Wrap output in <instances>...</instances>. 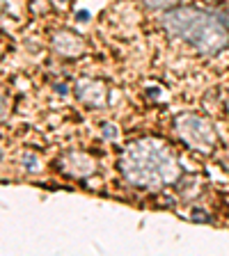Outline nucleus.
I'll return each mask as SVG.
<instances>
[{
	"label": "nucleus",
	"mask_w": 229,
	"mask_h": 256,
	"mask_svg": "<svg viewBox=\"0 0 229 256\" xmlns=\"http://www.w3.org/2000/svg\"><path fill=\"white\" fill-rule=\"evenodd\" d=\"M224 23L229 26V7H227V12H224Z\"/></svg>",
	"instance_id": "obj_14"
},
{
	"label": "nucleus",
	"mask_w": 229,
	"mask_h": 256,
	"mask_svg": "<svg viewBox=\"0 0 229 256\" xmlns=\"http://www.w3.org/2000/svg\"><path fill=\"white\" fill-rule=\"evenodd\" d=\"M55 92H58V94H69V87L62 85V82H58V85H55Z\"/></svg>",
	"instance_id": "obj_13"
},
{
	"label": "nucleus",
	"mask_w": 229,
	"mask_h": 256,
	"mask_svg": "<svg viewBox=\"0 0 229 256\" xmlns=\"http://www.w3.org/2000/svg\"><path fill=\"white\" fill-rule=\"evenodd\" d=\"M101 138H103V140H115V138H119V128L115 126V124H103V126H101Z\"/></svg>",
	"instance_id": "obj_11"
},
{
	"label": "nucleus",
	"mask_w": 229,
	"mask_h": 256,
	"mask_svg": "<svg viewBox=\"0 0 229 256\" xmlns=\"http://www.w3.org/2000/svg\"><path fill=\"white\" fill-rule=\"evenodd\" d=\"M76 21H78V23H87V21H90V12H78V14H76Z\"/></svg>",
	"instance_id": "obj_12"
},
{
	"label": "nucleus",
	"mask_w": 229,
	"mask_h": 256,
	"mask_svg": "<svg viewBox=\"0 0 229 256\" xmlns=\"http://www.w3.org/2000/svg\"><path fill=\"white\" fill-rule=\"evenodd\" d=\"M62 2H69V0H62Z\"/></svg>",
	"instance_id": "obj_16"
},
{
	"label": "nucleus",
	"mask_w": 229,
	"mask_h": 256,
	"mask_svg": "<svg viewBox=\"0 0 229 256\" xmlns=\"http://www.w3.org/2000/svg\"><path fill=\"white\" fill-rule=\"evenodd\" d=\"M174 130L179 135L181 142H186L190 149L202 151V154H211L218 144V135H215V128L211 124V119L202 117V114H179L174 119Z\"/></svg>",
	"instance_id": "obj_3"
},
{
	"label": "nucleus",
	"mask_w": 229,
	"mask_h": 256,
	"mask_svg": "<svg viewBox=\"0 0 229 256\" xmlns=\"http://www.w3.org/2000/svg\"><path fill=\"white\" fill-rule=\"evenodd\" d=\"M51 46H53V50L60 55V58H67V60L80 58L87 48L85 42H83V37L76 34V32H71V30H58L53 34V39H51Z\"/></svg>",
	"instance_id": "obj_6"
},
{
	"label": "nucleus",
	"mask_w": 229,
	"mask_h": 256,
	"mask_svg": "<svg viewBox=\"0 0 229 256\" xmlns=\"http://www.w3.org/2000/svg\"><path fill=\"white\" fill-rule=\"evenodd\" d=\"M23 167H26L28 172H39V170H42V165H39V158H37V154H32V151H28V154H23Z\"/></svg>",
	"instance_id": "obj_8"
},
{
	"label": "nucleus",
	"mask_w": 229,
	"mask_h": 256,
	"mask_svg": "<svg viewBox=\"0 0 229 256\" xmlns=\"http://www.w3.org/2000/svg\"><path fill=\"white\" fill-rule=\"evenodd\" d=\"M60 170L74 178H87L96 172V160L83 151H69L60 158Z\"/></svg>",
	"instance_id": "obj_5"
},
{
	"label": "nucleus",
	"mask_w": 229,
	"mask_h": 256,
	"mask_svg": "<svg viewBox=\"0 0 229 256\" xmlns=\"http://www.w3.org/2000/svg\"><path fill=\"white\" fill-rule=\"evenodd\" d=\"M160 26L167 34L190 44L202 55H215L229 44V28L222 16L199 7H170L160 18Z\"/></svg>",
	"instance_id": "obj_2"
},
{
	"label": "nucleus",
	"mask_w": 229,
	"mask_h": 256,
	"mask_svg": "<svg viewBox=\"0 0 229 256\" xmlns=\"http://www.w3.org/2000/svg\"><path fill=\"white\" fill-rule=\"evenodd\" d=\"M0 160H3V151H0Z\"/></svg>",
	"instance_id": "obj_15"
},
{
	"label": "nucleus",
	"mask_w": 229,
	"mask_h": 256,
	"mask_svg": "<svg viewBox=\"0 0 229 256\" xmlns=\"http://www.w3.org/2000/svg\"><path fill=\"white\" fill-rule=\"evenodd\" d=\"M10 117V98H7L5 90H0V122H5Z\"/></svg>",
	"instance_id": "obj_10"
},
{
	"label": "nucleus",
	"mask_w": 229,
	"mask_h": 256,
	"mask_svg": "<svg viewBox=\"0 0 229 256\" xmlns=\"http://www.w3.org/2000/svg\"><path fill=\"white\" fill-rule=\"evenodd\" d=\"M140 2L149 10H170L176 5V0H140Z\"/></svg>",
	"instance_id": "obj_7"
},
{
	"label": "nucleus",
	"mask_w": 229,
	"mask_h": 256,
	"mask_svg": "<svg viewBox=\"0 0 229 256\" xmlns=\"http://www.w3.org/2000/svg\"><path fill=\"white\" fill-rule=\"evenodd\" d=\"M74 92H76V98H78L83 106L92 108V110L103 108L108 103V85L96 78H80L78 82H76Z\"/></svg>",
	"instance_id": "obj_4"
},
{
	"label": "nucleus",
	"mask_w": 229,
	"mask_h": 256,
	"mask_svg": "<svg viewBox=\"0 0 229 256\" xmlns=\"http://www.w3.org/2000/svg\"><path fill=\"white\" fill-rule=\"evenodd\" d=\"M190 220H192V222H199V224H208V222H211V215H208L204 208H192V210H190Z\"/></svg>",
	"instance_id": "obj_9"
},
{
	"label": "nucleus",
	"mask_w": 229,
	"mask_h": 256,
	"mask_svg": "<svg viewBox=\"0 0 229 256\" xmlns=\"http://www.w3.org/2000/svg\"><path fill=\"white\" fill-rule=\"evenodd\" d=\"M119 170L131 186L149 192L174 186L183 176V170L172 149L156 138H142L128 144L119 156Z\"/></svg>",
	"instance_id": "obj_1"
}]
</instances>
